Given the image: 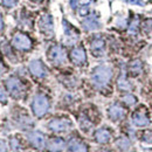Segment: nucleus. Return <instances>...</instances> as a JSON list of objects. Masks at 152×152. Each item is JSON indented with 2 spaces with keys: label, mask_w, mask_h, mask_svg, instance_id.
<instances>
[{
  "label": "nucleus",
  "mask_w": 152,
  "mask_h": 152,
  "mask_svg": "<svg viewBox=\"0 0 152 152\" xmlns=\"http://www.w3.org/2000/svg\"><path fill=\"white\" fill-rule=\"evenodd\" d=\"M113 77V69L109 66L102 64L96 67L91 74V81L97 88L105 87Z\"/></svg>",
  "instance_id": "f257e3e1"
},
{
  "label": "nucleus",
  "mask_w": 152,
  "mask_h": 152,
  "mask_svg": "<svg viewBox=\"0 0 152 152\" xmlns=\"http://www.w3.org/2000/svg\"><path fill=\"white\" fill-rule=\"evenodd\" d=\"M49 109V101L47 96L43 94H38L33 98L32 102V110L37 117H42Z\"/></svg>",
  "instance_id": "f03ea898"
},
{
  "label": "nucleus",
  "mask_w": 152,
  "mask_h": 152,
  "mask_svg": "<svg viewBox=\"0 0 152 152\" xmlns=\"http://www.w3.org/2000/svg\"><path fill=\"white\" fill-rule=\"evenodd\" d=\"M72 126H73V123L68 118H55V119H52L48 123V128L52 131H55V132L68 131Z\"/></svg>",
  "instance_id": "7ed1b4c3"
},
{
  "label": "nucleus",
  "mask_w": 152,
  "mask_h": 152,
  "mask_svg": "<svg viewBox=\"0 0 152 152\" xmlns=\"http://www.w3.org/2000/svg\"><path fill=\"white\" fill-rule=\"evenodd\" d=\"M39 27L42 34L47 37H53L54 34V25H53V18L50 14H43L40 21H39Z\"/></svg>",
  "instance_id": "20e7f679"
},
{
  "label": "nucleus",
  "mask_w": 152,
  "mask_h": 152,
  "mask_svg": "<svg viewBox=\"0 0 152 152\" xmlns=\"http://www.w3.org/2000/svg\"><path fill=\"white\" fill-rule=\"evenodd\" d=\"M6 87H7L8 91H10V94L13 96L14 98L21 97L22 93H23L22 83L20 82V80L17 78V77H10L6 81Z\"/></svg>",
  "instance_id": "39448f33"
},
{
  "label": "nucleus",
  "mask_w": 152,
  "mask_h": 152,
  "mask_svg": "<svg viewBox=\"0 0 152 152\" xmlns=\"http://www.w3.org/2000/svg\"><path fill=\"white\" fill-rule=\"evenodd\" d=\"M12 45L20 50H28L32 47V41L26 34L23 33H17L12 39Z\"/></svg>",
  "instance_id": "423d86ee"
},
{
  "label": "nucleus",
  "mask_w": 152,
  "mask_h": 152,
  "mask_svg": "<svg viewBox=\"0 0 152 152\" xmlns=\"http://www.w3.org/2000/svg\"><path fill=\"white\" fill-rule=\"evenodd\" d=\"M48 58L55 64H61L66 61V52L61 46H53L48 52Z\"/></svg>",
  "instance_id": "0eeeda50"
},
{
  "label": "nucleus",
  "mask_w": 152,
  "mask_h": 152,
  "mask_svg": "<svg viewBox=\"0 0 152 152\" xmlns=\"http://www.w3.org/2000/svg\"><path fill=\"white\" fill-rule=\"evenodd\" d=\"M70 58L77 66L83 64L86 62V60H87V55H86L84 48L82 46H77L75 48H73V50L70 52Z\"/></svg>",
  "instance_id": "6e6552de"
},
{
  "label": "nucleus",
  "mask_w": 152,
  "mask_h": 152,
  "mask_svg": "<svg viewBox=\"0 0 152 152\" xmlns=\"http://www.w3.org/2000/svg\"><path fill=\"white\" fill-rule=\"evenodd\" d=\"M29 72L37 77H45L47 75V70H46V67L42 64L41 61L39 60H33L29 62Z\"/></svg>",
  "instance_id": "1a4fd4ad"
},
{
  "label": "nucleus",
  "mask_w": 152,
  "mask_h": 152,
  "mask_svg": "<svg viewBox=\"0 0 152 152\" xmlns=\"http://www.w3.org/2000/svg\"><path fill=\"white\" fill-rule=\"evenodd\" d=\"M28 140L37 149H43L45 144H46L45 136H43V133H41L40 131H33V132L28 133Z\"/></svg>",
  "instance_id": "9d476101"
},
{
  "label": "nucleus",
  "mask_w": 152,
  "mask_h": 152,
  "mask_svg": "<svg viewBox=\"0 0 152 152\" xmlns=\"http://www.w3.org/2000/svg\"><path fill=\"white\" fill-rule=\"evenodd\" d=\"M108 114H109V117L113 119V121H121L124 115H125V111L124 109L119 105V104H113L109 109H108Z\"/></svg>",
  "instance_id": "9b49d317"
},
{
  "label": "nucleus",
  "mask_w": 152,
  "mask_h": 152,
  "mask_svg": "<svg viewBox=\"0 0 152 152\" xmlns=\"http://www.w3.org/2000/svg\"><path fill=\"white\" fill-rule=\"evenodd\" d=\"M63 27H64V35L68 40V43H74L78 38V34L75 31V28L72 25H69L66 20H63Z\"/></svg>",
  "instance_id": "f8f14e48"
},
{
  "label": "nucleus",
  "mask_w": 152,
  "mask_h": 152,
  "mask_svg": "<svg viewBox=\"0 0 152 152\" xmlns=\"http://www.w3.org/2000/svg\"><path fill=\"white\" fill-rule=\"evenodd\" d=\"M68 152H88V148L84 143L74 138L68 143Z\"/></svg>",
  "instance_id": "ddd939ff"
},
{
  "label": "nucleus",
  "mask_w": 152,
  "mask_h": 152,
  "mask_svg": "<svg viewBox=\"0 0 152 152\" xmlns=\"http://www.w3.org/2000/svg\"><path fill=\"white\" fill-rule=\"evenodd\" d=\"M132 123L136 126H146L150 124V118L143 113H134L132 116Z\"/></svg>",
  "instance_id": "4468645a"
},
{
  "label": "nucleus",
  "mask_w": 152,
  "mask_h": 152,
  "mask_svg": "<svg viewBox=\"0 0 152 152\" xmlns=\"http://www.w3.org/2000/svg\"><path fill=\"white\" fill-rule=\"evenodd\" d=\"M104 41L99 38H96L91 41V50L96 56H101L104 53Z\"/></svg>",
  "instance_id": "2eb2a0df"
},
{
  "label": "nucleus",
  "mask_w": 152,
  "mask_h": 152,
  "mask_svg": "<svg viewBox=\"0 0 152 152\" xmlns=\"http://www.w3.org/2000/svg\"><path fill=\"white\" fill-rule=\"evenodd\" d=\"M110 138H111V133H110L109 130H107V129H98L95 132L96 142H98L101 144L108 143L110 140Z\"/></svg>",
  "instance_id": "dca6fc26"
},
{
  "label": "nucleus",
  "mask_w": 152,
  "mask_h": 152,
  "mask_svg": "<svg viewBox=\"0 0 152 152\" xmlns=\"http://www.w3.org/2000/svg\"><path fill=\"white\" fill-rule=\"evenodd\" d=\"M64 148V140L62 138H53L48 143V150L52 152L61 151Z\"/></svg>",
  "instance_id": "f3484780"
},
{
  "label": "nucleus",
  "mask_w": 152,
  "mask_h": 152,
  "mask_svg": "<svg viewBox=\"0 0 152 152\" xmlns=\"http://www.w3.org/2000/svg\"><path fill=\"white\" fill-rule=\"evenodd\" d=\"M82 25H83L84 29H87V31H95L97 28H99V26H101L95 15H91V17L87 18L82 22Z\"/></svg>",
  "instance_id": "a211bd4d"
},
{
  "label": "nucleus",
  "mask_w": 152,
  "mask_h": 152,
  "mask_svg": "<svg viewBox=\"0 0 152 152\" xmlns=\"http://www.w3.org/2000/svg\"><path fill=\"white\" fill-rule=\"evenodd\" d=\"M117 86H118V88L121 89V90H130L131 89V84L129 83V81L126 80V77H125V74L123 73L121 77L118 78V81H117Z\"/></svg>",
  "instance_id": "6ab92c4d"
},
{
  "label": "nucleus",
  "mask_w": 152,
  "mask_h": 152,
  "mask_svg": "<svg viewBox=\"0 0 152 152\" xmlns=\"http://www.w3.org/2000/svg\"><path fill=\"white\" fill-rule=\"evenodd\" d=\"M130 72L132 75H139L142 72V62L139 60H134L130 64Z\"/></svg>",
  "instance_id": "aec40b11"
},
{
  "label": "nucleus",
  "mask_w": 152,
  "mask_h": 152,
  "mask_svg": "<svg viewBox=\"0 0 152 152\" xmlns=\"http://www.w3.org/2000/svg\"><path fill=\"white\" fill-rule=\"evenodd\" d=\"M117 146L121 149V150H128L130 148V140L126 138V137H121L118 140H117Z\"/></svg>",
  "instance_id": "412c9836"
},
{
  "label": "nucleus",
  "mask_w": 152,
  "mask_h": 152,
  "mask_svg": "<svg viewBox=\"0 0 152 152\" xmlns=\"http://www.w3.org/2000/svg\"><path fill=\"white\" fill-rule=\"evenodd\" d=\"M138 26H139V19H138V18H134V19L132 20V22L130 23V26H129V32H130V34H136V33H137Z\"/></svg>",
  "instance_id": "4be33fe9"
},
{
  "label": "nucleus",
  "mask_w": 152,
  "mask_h": 152,
  "mask_svg": "<svg viewBox=\"0 0 152 152\" xmlns=\"http://www.w3.org/2000/svg\"><path fill=\"white\" fill-rule=\"evenodd\" d=\"M80 125H81V128H82L84 131H88V130L91 128V123H90L89 119H87L86 117H82V118L80 119Z\"/></svg>",
  "instance_id": "5701e85b"
},
{
  "label": "nucleus",
  "mask_w": 152,
  "mask_h": 152,
  "mask_svg": "<svg viewBox=\"0 0 152 152\" xmlns=\"http://www.w3.org/2000/svg\"><path fill=\"white\" fill-rule=\"evenodd\" d=\"M123 101H124L128 105H133V104L137 102V98L133 95H131V94H128V95L123 96Z\"/></svg>",
  "instance_id": "b1692460"
},
{
  "label": "nucleus",
  "mask_w": 152,
  "mask_h": 152,
  "mask_svg": "<svg viewBox=\"0 0 152 152\" xmlns=\"http://www.w3.org/2000/svg\"><path fill=\"white\" fill-rule=\"evenodd\" d=\"M0 102L1 103H7V94H6V91L4 90V88L2 87H0Z\"/></svg>",
  "instance_id": "393cba45"
},
{
  "label": "nucleus",
  "mask_w": 152,
  "mask_h": 152,
  "mask_svg": "<svg viewBox=\"0 0 152 152\" xmlns=\"http://www.w3.org/2000/svg\"><path fill=\"white\" fill-rule=\"evenodd\" d=\"M17 2H18V0H2V4L6 7H14L17 5Z\"/></svg>",
  "instance_id": "a878e982"
},
{
  "label": "nucleus",
  "mask_w": 152,
  "mask_h": 152,
  "mask_svg": "<svg viewBox=\"0 0 152 152\" xmlns=\"http://www.w3.org/2000/svg\"><path fill=\"white\" fill-rule=\"evenodd\" d=\"M89 13V8H88V6H81L80 7V10H78V14L81 15V17H84V15H87Z\"/></svg>",
  "instance_id": "bb28decb"
},
{
  "label": "nucleus",
  "mask_w": 152,
  "mask_h": 152,
  "mask_svg": "<svg viewBox=\"0 0 152 152\" xmlns=\"http://www.w3.org/2000/svg\"><path fill=\"white\" fill-rule=\"evenodd\" d=\"M128 4L131 5H138V6H144V1L143 0H125Z\"/></svg>",
  "instance_id": "cd10ccee"
},
{
  "label": "nucleus",
  "mask_w": 152,
  "mask_h": 152,
  "mask_svg": "<svg viewBox=\"0 0 152 152\" xmlns=\"http://www.w3.org/2000/svg\"><path fill=\"white\" fill-rule=\"evenodd\" d=\"M11 146H12V149H13V150L19 149V142H18V139L12 138V139H11Z\"/></svg>",
  "instance_id": "c85d7f7f"
},
{
  "label": "nucleus",
  "mask_w": 152,
  "mask_h": 152,
  "mask_svg": "<svg viewBox=\"0 0 152 152\" xmlns=\"http://www.w3.org/2000/svg\"><path fill=\"white\" fill-rule=\"evenodd\" d=\"M93 0H78V2L81 4V6H88Z\"/></svg>",
  "instance_id": "c756f323"
},
{
  "label": "nucleus",
  "mask_w": 152,
  "mask_h": 152,
  "mask_svg": "<svg viewBox=\"0 0 152 152\" xmlns=\"http://www.w3.org/2000/svg\"><path fill=\"white\" fill-rule=\"evenodd\" d=\"M0 152H6V145L2 142H0Z\"/></svg>",
  "instance_id": "7c9ffc66"
},
{
  "label": "nucleus",
  "mask_w": 152,
  "mask_h": 152,
  "mask_svg": "<svg viewBox=\"0 0 152 152\" xmlns=\"http://www.w3.org/2000/svg\"><path fill=\"white\" fill-rule=\"evenodd\" d=\"M77 4H78V0H70V6H72L73 8H75Z\"/></svg>",
  "instance_id": "2f4dec72"
},
{
  "label": "nucleus",
  "mask_w": 152,
  "mask_h": 152,
  "mask_svg": "<svg viewBox=\"0 0 152 152\" xmlns=\"http://www.w3.org/2000/svg\"><path fill=\"white\" fill-rule=\"evenodd\" d=\"M2 28H4V21H2V15L0 13V31H2Z\"/></svg>",
  "instance_id": "473e14b6"
},
{
  "label": "nucleus",
  "mask_w": 152,
  "mask_h": 152,
  "mask_svg": "<svg viewBox=\"0 0 152 152\" xmlns=\"http://www.w3.org/2000/svg\"><path fill=\"white\" fill-rule=\"evenodd\" d=\"M35 1H41V0H35Z\"/></svg>",
  "instance_id": "72a5a7b5"
},
{
  "label": "nucleus",
  "mask_w": 152,
  "mask_h": 152,
  "mask_svg": "<svg viewBox=\"0 0 152 152\" xmlns=\"http://www.w3.org/2000/svg\"><path fill=\"white\" fill-rule=\"evenodd\" d=\"M0 70H1V66H0Z\"/></svg>",
  "instance_id": "f704fd0d"
}]
</instances>
